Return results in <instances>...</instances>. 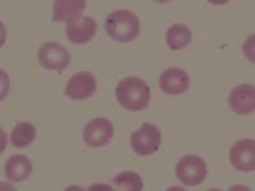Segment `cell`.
<instances>
[{
    "mask_svg": "<svg viewBox=\"0 0 255 191\" xmlns=\"http://www.w3.org/2000/svg\"><path fill=\"white\" fill-rule=\"evenodd\" d=\"M243 52L250 63L255 64V33H252L244 40Z\"/></svg>",
    "mask_w": 255,
    "mask_h": 191,
    "instance_id": "obj_17",
    "label": "cell"
},
{
    "mask_svg": "<svg viewBox=\"0 0 255 191\" xmlns=\"http://www.w3.org/2000/svg\"><path fill=\"white\" fill-rule=\"evenodd\" d=\"M115 135V126L108 117H96L84 125L82 139L87 147L99 149L110 144Z\"/></svg>",
    "mask_w": 255,
    "mask_h": 191,
    "instance_id": "obj_5",
    "label": "cell"
},
{
    "mask_svg": "<svg viewBox=\"0 0 255 191\" xmlns=\"http://www.w3.org/2000/svg\"><path fill=\"white\" fill-rule=\"evenodd\" d=\"M86 6L84 0H56L52 5V22L72 23L83 15Z\"/></svg>",
    "mask_w": 255,
    "mask_h": 191,
    "instance_id": "obj_13",
    "label": "cell"
},
{
    "mask_svg": "<svg viewBox=\"0 0 255 191\" xmlns=\"http://www.w3.org/2000/svg\"><path fill=\"white\" fill-rule=\"evenodd\" d=\"M229 106L236 115L248 116L255 112V86L244 83L232 88L229 95Z\"/></svg>",
    "mask_w": 255,
    "mask_h": 191,
    "instance_id": "obj_10",
    "label": "cell"
},
{
    "mask_svg": "<svg viewBox=\"0 0 255 191\" xmlns=\"http://www.w3.org/2000/svg\"><path fill=\"white\" fill-rule=\"evenodd\" d=\"M165 191H188L183 186H179V185H172V186H168Z\"/></svg>",
    "mask_w": 255,
    "mask_h": 191,
    "instance_id": "obj_25",
    "label": "cell"
},
{
    "mask_svg": "<svg viewBox=\"0 0 255 191\" xmlns=\"http://www.w3.org/2000/svg\"><path fill=\"white\" fill-rule=\"evenodd\" d=\"M191 83L186 70L179 67L166 68L158 77V86L165 95L181 96L189 90Z\"/></svg>",
    "mask_w": 255,
    "mask_h": 191,
    "instance_id": "obj_9",
    "label": "cell"
},
{
    "mask_svg": "<svg viewBox=\"0 0 255 191\" xmlns=\"http://www.w3.org/2000/svg\"><path fill=\"white\" fill-rule=\"evenodd\" d=\"M175 176L181 185L195 188L206 181L208 176V166L200 156L186 154L177 161L175 166Z\"/></svg>",
    "mask_w": 255,
    "mask_h": 191,
    "instance_id": "obj_3",
    "label": "cell"
},
{
    "mask_svg": "<svg viewBox=\"0 0 255 191\" xmlns=\"http://www.w3.org/2000/svg\"><path fill=\"white\" fill-rule=\"evenodd\" d=\"M10 78L9 74L4 69H0V102H3L4 99L9 96L10 92Z\"/></svg>",
    "mask_w": 255,
    "mask_h": 191,
    "instance_id": "obj_18",
    "label": "cell"
},
{
    "mask_svg": "<svg viewBox=\"0 0 255 191\" xmlns=\"http://www.w3.org/2000/svg\"><path fill=\"white\" fill-rule=\"evenodd\" d=\"M9 143V135L5 133V130H3L0 127V154H3L5 152L6 147H8Z\"/></svg>",
    "mask_w": 255,
    "mask_h": 191,
    "instance_id": "obj_20",
    "label": "cell"
},
{
    "mask_svg": "<svg viewBox=\"0 0 255 191\" xmlns=\"http://www.w3.org/2000/svg\"><path fill=\"white\" fill-rule=\"evenodd\" d=\"M226 191H252V190L245 185H232L230 186Z\"/></svg>",
    "mask_w": 255,
    "mask_h": 191,
    "instance_id": "obj_23",
    "label": "cell"
},
{
    "mask_svg": "<svg viewBox=\"0 0 255 191\" xmlns=\"http://www.w3.org/2000/svg\"><path fill=\"white\" fill-rule=\"evenodd\" d=\"M86 191H115L114 186L105 183H93L91 184Z\"/></svg>",
    "mask_w": 255,
    "mask_h": 191,
    "instance_id": "obj_19",
    "label": "cell"
},
{
    "mask_svg": "<svg viewBox=\"0 0 255 191\" xmlns=\"http://www.w3.org/2000/svg\"><path fill=\"white\" fill-rule=\"evenodd\" d=\"M99 26L95 18L90 15H82L77 20L68 23L65 27V35L73 45H86L97 35Z\"/></svg>",
    "mask_w": 255,
    "mask_h": 191,
    "instance_id": "obj_11",
    "label": "cell"
},
{
    "mask_svg": "<svg viewBox=\"0 0 255 191\" xmlns=\"http://www.w3.org/2000/svg\"><path fill=\"white\" fill-rule=\"evenodd\" d=\"M105 32L118 44H129L139 37L142 23L139 17L129 9H115L104 22Z\"/></svg>",
    "mask_w": 255,
    "mask_h": 191,
    "instance_id": "obj_1",
    "label": "cell"
},
{
    "mask_svg": "<svg viewBox=\"0 0 255 191\" xmlns=\"http://www.w3.org/2000/svg\"><path fill=\"white\" fill-rule=\"evenodd\" d=\"M0 191H18L10 181H0Z\"/></svg>",
    "mask_w": 255,
    "mask_h": 191,
    "instance_id": "obj_22",
    "label": "cell"
},
{
    "mask_svg": "<svg viewBox=\"0 0 255 191\" xmlns=\"http://www.w3.org/2000/svg\"><path fill=\"white\" fill-rule=\"evenodd\" d=\"M162 145V133L152 122H144L130 135V147L139 157H149L159 151Z\"/></svg>",
    "mask_w": 255,
    "mask_h": 191,
    "instance_id": "obj_4",
    "label": "cell"
},
{
    "mask_svg": "<svg viewBox=\"0 0 255 191\" xmlns=\"http://www.w3.org/2000/svg\"><path fill=\"white\" fill-rule=\"evenodd\" d=\"M37 130L35 125L29 121H20L9 134V143L18 149H24L35 142Z\"/></svg>",
    "mask_w": 255,
    "mask_h": 191,
    "instance_id": "obj_15",
    "label": "cell"
},
{
    "mask_svg": "<svg viewBox=\"0 0 255 191\" xmlns=\"http://www.w3.org/2000/svg\"><path fill=\"white\" fill-rule=\"evenodd\" d=\"M113 186L115 191H143L144 181L138 172L123 171L114 177Z\"/></svg>",
    "mask_w": 255,
    "mask_h": 191,
    "instance_id": "obj_16",
    "label": "cell"
},
{
    "mask_svg": "<svg viewBox=\"0 0 255 191\" xmlns=\"http://www.w3.org/2000/svg\"><path fill=\"white\" fill-rule=\"evenodd\" d=\"M166 45L172 51H180L188 47L193 41V31L184 23H174L166 29Z\"/></svg>",
    "mask_w": 255,
    "mask_h": 191,
    "instance_id": "obj_14",
    "label": "cell"
},
{
    "mask_svg": "<svg viewBox=\"0 0 255 191\" xmlns=\"http://www.w3.org/2000/svg\"><path fill=\"white\" fill-rule=\"evenodd\" d=\"M230 163L236 171L254 172L255 171V139L245 138L232 144L229 153Z\"/></svg>",
    "mask_w": 255,
    "mask_h": 191,
    "instance_id": "obj_8",
    "label": "cell"
},
{
    "mask_svg": "<svg viewBox=\"0 0 255 191\" xmlns=\"http://www.w3.org/2000/svg\"><path fill=\"white\" fill-rule=\"evenodd\" d=\"M33 172V163L24 154H13L5 161L4 175L12 184L24 183Z\"/></svg>",
    "mask_w": 255,
    "mask_h": 191,
    "instance_id": "obj_12",
    "label": "cell"
},
{
    "mask_svg": "<svg viewBox=\"0 0 255 191\" xmlns=\"http://www.w3.org/2000/svg\"><path fill=\"white\" fill-rule=\"evenodd\" d=\"M115 98L128 111H143L152 101V91L144 79L139 77H125L115 88Z\"/></svg>",
    "mask_w": 255,
    "mask_h": 191,
    "instance_id": "obj_2",
    "label": "cell"
},
{
    "mask_svg": "<svg viewBox=\"0 0 255 191\" xmlns=\"http://www.w3.org/2000/svg\"><path fill=\"white\" fill-rule=\"evenodd\" d=\"M97 91V79L92 73L82 70L74 73L65 84V96L73 101H86Z\"/></svg>",
    "mask_w": 255,
    "mask_h": 191,
    "instance_id": "obj_7",
    "label": "cell"
},
{
    "mask_svg": "<svg viewBox=\"0 0 255 191\" xmlns=\"http://www.w3.org/2000/svg\"><path fill=\"white\" fill-rule=\"evenodd\" d=\"M37 60L44 69L61 72L69 67L72 55L65 46L56 41H49L41 45L38 49Z\"/></svg>",
    "mask_w": 255,
    "mask_h": 191,
    "instance_id": "obj_6",
    "label": "cell"
},
{
    "mask_svg": "<svg viewBox=\"0 0 255 191\" xmlns=\"http://www.w3.org/2000/svg\"><path fill=\"white\" fill-rule=\"evenodd\" d=\"M206 191H223V190H221V189L213 188V189H208V190H206Z\"/></svg>",
    "mask_w": 255,
    "mask_h": 191,
    "instance_id": "obj_26",
    "label": "cell"
},
{
    "mask_svg": "<svg viewBox=\"0 0 255 191\" xmlns=\"http://www.w3.org/2000/svg\"><path fill=\"white\" fill-rule=\"evenodd\" d=\"M63 191H86V189L82 188L81 185H69L64 189Z\"/></svg>",
    "mask_w": 255,
    "mask_h": 191,
    "instance_id": "obj_24",
    "label": "cell"
},
{
    "mask_svg": "<svg viewBox=\"0 0 255 191\" xmlns=\"http://www.w3.org/2000/svg\"><path fill=\"white\" fill-rule=\"evenodd\" d=\"M6 38H8V31H6L5 24L0 20V49L5 45Z\"/></svg>",
    "mask_w": 255,
    "mask_h": 191,
    "instance_id": "obj_21",
    "label": "cell"
}]
</instances>
